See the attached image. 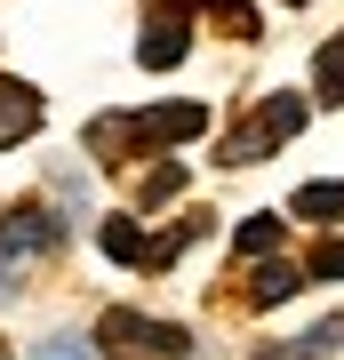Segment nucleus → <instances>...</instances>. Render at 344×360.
I'll use <instances>...</instances> for the list:
<instances>
[{
    "label": "nucleus",
    "mask_w": 344,
    "mask_h": 360,
    "mask_svg": "<svg viewBox=\"0 0 344 360\" xmlns=\"http://www.w3.org/2000/svg\"><path fill=\"white\" fill-rule=\"evenodd\" d=\"M312 281H344V240H329V248L312 257Z\"/></svg>",
    "instance_id": "14"
},
{
    "label": "nucleus",
    "mask_w": 344,
    "mask_h": 360,
    "mask_svg": "<svg viewBox=\"0 0 344 360\" xmlns=\"http://www.w3.org/2000/svg\"><path fill=\"white\" fill-rule=\"evenodd\" d=\"M32 360H96V345H89V336H40Z\"/></svg>",
    "instance_id": "12"
},
{
    "label": "nucleus",
    "mask_w": 344,
    "mask_h": 360,
    "mask_svg": "<svg viewBox=\"0 0 344 360\" xmlns=\"http://www.w3.org/2000/svg\"><path fill=\"white\" fill-rule=\"evenodd\" d=\"M40 129V89L32 80H0V144H25Z\"/></svg>",
    "instance_id": "5"
},
{
    "label": "nucleus",
    "mask_w": 344,
    "mask_h": 360,
    "mask_svg": "<svg viewBox=\"0 0 344 360\" xmlns=\"http://www.w3.org/2000/svg\"><path fill=\"white\" fill-rule=\"evenodd\" d=\"M288 296H296V264H265V272H256V281H248V304H256V312L288 304Z\"/></svg>",
    "instance_id": "7"
},
{
    "label": "nucleus",
    "mask_w": 344,
    "mask_h": 360,
    "mask_svg": "<svg viewBox=\"0 0 344 360\" xmlns=\"http://www.w3.org/2000/svg\"><path fill=\"white\" fill-rule=\"evenodd\" d=\"M296 217L305 224H336L344 217V184H305V193H296Z\"/></svg>",
    "instance_id": "9"
},
{
    "label": "nucleus",
    "mask_w": 344,
    "mask_h": 360,
    "mask_svg": "<svg viewBox=\"0 0 344 360\" xmlns=\"http://www.w3.org/2000/svg\"><path fill=\"white\" fill-rule=\"evenodd\" d=\"M312 89H320V104H344V32L312 56Z\"/></svg>",
    "instance_id": "8"
},
{
    "label": "nucleus",
    "mask_w": 344,
    "mask_h": 360,
    "mask_svg": "<svg viewBox=\"0 0 344 360\" xmlns=\"http://www.w3.org/2000/svg\"><path fill=\"white\" fill-rule=\"evenodd\" d=\"M177 184H184V168H153L144 176V200H177Z\"/></svg>",
    "instance_id": "13"
},
{
    "label": "nucleus",
    "mask_w": 344,
    "mask_h": 360,
    "mask_svg": "<svg viewBox=\"0 0 344 360\" xmlns=\"http://www.w3.org/2000/svg\"><path fill=\"white\" fill-rule=\"evenodd\" d=\"M208 129V104H153V112H136V120H104V129H89L96 144H192Z\"/></svg>",
    "instance_id": "2"
},
{
    "label": "nucleus",
    "mask_w": 344,
    "mask_h": 360,
    "mask_svg": "<svg viewBox=\"0 0 344 360\" xmlns=\"http://www.w3.org/2000/svg\"><path fill=\"white\" fill-rule=\"evenodd\" d=\"M232 248H241V257H272V248H281V217H248L232 232Z\"/></svg>",
    "instance_id": "10"
},
{
    "label": "nucleus",
    "mask_w": 344,
    "mask_h": 360,
    "mask_svg": "<svg viewBox=\"0 0 344 360\" xmlns=\"http://www.w3.org/2000/svg\"><path fill=\"white\" fill-rule=\"evenodd\" d=\"M208 8H241V0H208Z\"/></svg>",
    "instance_id": "15"
},
{
    "label": "nucleus",
    "mask_w": 344,
    "mask_h": 360,
    "mask_svg": "<svg viewBox=\"0 0 344 360\" xmlns=\"http://www.w3.org/2000/svg\"><path fill=\"white\" fill-rule=\"evenodd\" d=\"M96 352H104V360H192V328L113 304V312L96 321Z\"/></svg>",
    "instance_id": "1"
},
{
    "label": "nucleus",
    "mask_w": 344,
    "mask_h": 360,
    "mask_svg": "<svg viewBox=\"0 0 344 360\" xmlns=\"http://www.w3.org/2000/svg\"><path fill=\"white\" fill-rule=\"evenodd\" d=\"M0 360H8V345H0Z\"/></svg>",
    "instance_id": "16"
},
{
    "label": "nucleus",
    "mask_w": 344,
    "mask_h": 360,
    "mask_svg": "<svg viewBox=\"0 0 344 360\" xmlns=\"http://www.w3.org/2000/svg\"><path fill=\"white\" fill-rule=\"evenodd\" d=\"M184 49H192L184 16H153L144 40H136V65H144V72H168V65H184Z\"/></svg>",
    "instance_id": "4"
},
{
    "label": "nucleus",
    "mask_w": 344,
    "mask_h": 360,
    "mask_svg": "<svg viewBox=\"0 0 344 360\" xmlns=\"http://www.w3.org/2000/svg\"><path fill=\"white\" fill-rule=\"evenodd\" d=\"M329 345H344V321H320L312 336H296V345H281V352H288V360H320Z\"/></svg>",
    "instance_id": "11"
},
{
    "label": "nucleus",
    "mask_w": 344,
    "mask_h": 360,
    "mask_svg": "<svg viewBox=\"0 0 344 360\" xmlns=\"http://www.w3.org/2000/svg\"><path fill=\"white\" fill-rule=\"evenodd\" d=\"M296 129H305V96H272L265 104V120H256V129H241L224 144V168H248V160H265L272 144H288Z\"/></svg>",
    "instance_id": "3"
},
{
    "label": "nucleus",
    "mask_w": 344,
    "mask_h": 360,
    "mask_svg": "<svg viewBox=\"0 0 344 360\" xmlns=\"http://www.w3.org/2000/svg\"><path fill=\"white\" fill-rule=\"evenodd\" d=\"M96 248L113 264H144V232H136V217H104L96 224Z\"/></svg>",
    "instance_id": "6"
}]
</instances>
